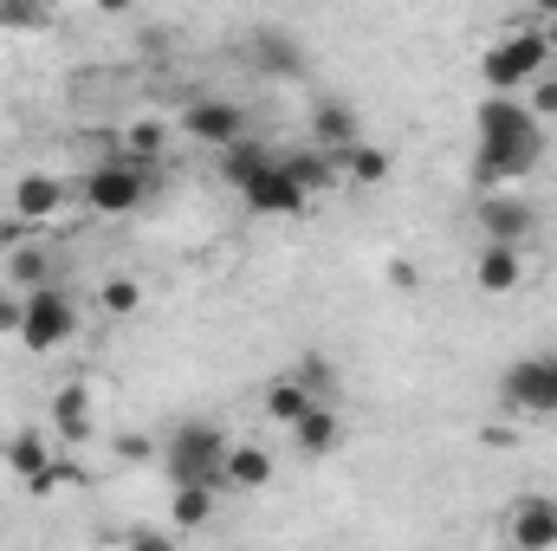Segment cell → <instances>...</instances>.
<instances>
[{"instance_id":"cell-1","label":"cell","mask_w":557,"mask_h":551,"mask_svg":"<svg viewBox=\"0 0 557 551\" xmlns=\"http://www.w3.org/2000/svg\"><path fill=\"white\" fill-rule=\"evenodd\" d=\"M473 131H480V182L486 188L512 182V175H532L545 162V131L519 98H486L473 111Z\"/></svg>"},{"instance_id":"cell-2","label":"cell","mask_w":557,"mask_h":551,"mask_svg":"<svg viewBox=\"0 0 557 551\" xmlns=\"http://www.w3.org/2000/svg\"><path fill=\"white\" fill-rule=\"evenodd\" d=\"M227 434L214 421H175L169 441H162V467H169V487H227Z\"/></svg>"},{"instance_id":"cell-3","label":"cell","mask_w":557,"mask_h":551,"mask_svg":"<svg viewBox=\"0 0 557 551\" xmlns=\"http://www.w3.org/2000/svg\"><path fill=\"white\" fill-rule=\"evenodd\" d=\"M545 65H552V46H545V33H539V20H532V26L506 33V39L480 59V78H486L493 98H512V91H532V85L545 78Z\"/></svg>"},{"instance_id":"cell-4","label":"cell","mask_w":557,"mask_h":551,"mask_svg":"<svg viewBox=\"0 0 557 551\" xmlns=\"http://www.w3.org/2000/svg\"><path fill=\"white\" fill-rule=\"evenodd\" d=\"M499 403L512 415L557 421V351H525V357H512L506 377H499Z\"/></svg>"},{"instance_id":"cell-5","label":"cell","mask_w":557,"mask_h":551,"mask_svg":"<svg viewBox=\"0 0 557 551\" xmlns=\"http://www.w3.org/2000/svg\"><path fill=\"white\" fill-rule=\"evenodd\" d=\"M78 338V305H72V292L65 285H46V292H33L26 298V318H20V344L26 351H65Z\"/></svg>"},{"instance_id":"cell-6","label":"cell","mask_w":557,"mask_h":551,"mask_svg":"<svg viewBox=\"0 0 557 551\" xmlns=\"http://www.w3.org/2000/svg\"><path fill=\"white\" fill-rule=\"evenodd\" d=\"M78 195H85L91 215H137L143 201H149V175L131 169V162H98V169L78 182Z\"/></svg>"},{"instance_id":"cell-7","label":"cell","mask_w":557,"mask_h":551,"mask_svg":"<svg viewBox=\"0 0 557 551\" xmlns=\"http://www.w3.org/2000/svg\"><path fill=\"white\" fill-rule=\"evenodd\" d=\"M473 221H480L486 247H519V254H525V241L539 234V208L519 201V195H480Z\"/></svg>"},{"instance_id":"cell-8","label":"cell","mask_w":557,"mask_h":551,"mask_svg":"<svg viewBox=\"0 0 557 551\" xmlns=\"http://www.w3.org/2000/svg\"><path fill=\"white\" fill-rule=\"evenodd\" d=\"M182 131L195 143H208V149H234V143L247 137V111L227 105V98H195V105L182 111Z\"/></svg>"},{"instance_id":"cell-9","label":"cell","mask_w":557,"mask_h":551,"mask_svg":"<svg viewBox=\"0 0 557 551\" xmlns=\"http://www.w3.org/2000/svg\"><path fill=\"white\" fill-rule=\"evenodd\" d=\"M506 532L519 551H557V500L552 493H525L506 506Z\"/></svg>"},{"instance_id":"cell-10","label":"cell","mask_w":557,"mask_h":551,"mask_svg":"<svg viewBox=\"0 0 557 551\" xmlns=\"http://www.w3.org/2000/svg\"><path fill=\"white\" fill-rule=\"evenodd\" d=\"M247 208H253V215H273V221H298V215L311 208V195H305V188H298V182L273 162V169L247 188Z\"/></svg>"},{"instance_id":"cell-11","label":"cell","mask_w":557,"mask_h":551,"mask_svg":"<svg viewBox=\"0 0 557 551\" xmlns=\"http://www.w3.org/2000/svg\"><path fill=\"white\" fill-rule=\"evenodd\" d=\"M7 201H13V215H20V221H52V215L72 201V188H65L59 175H20Z\"/></svg>"},{"instance_id":"cell-12","label":"cell","mask_w":557,"mask_h":551,"mask_svg":"<svg viewBox=\"0 0 557 551\" xmlns=\"http://www.w3.org/2000/svg\"><path fill=\"white\" fill-rule=\"evenodd\" d=\"M273 162H278V149H267L260 137H240L234 149H221V182H234V188L247 195V188H253Z\"/></svg>"},{"instance_id":"cell-13","label":"cell","mask_w":557,"mask_h":551,"mask_svg":"<svg viewBox=\"0 0 557 551\" xmlns=\"http://www.w3.org/2000/svg\"><path fill=\"white\" fill-rule=\"evenodd\" d=\"M292 441H298V454H305V461H324V454H337V441H344L337 403H318V409L292 428Z\"/></svg>"},{"instance_id":"cell-14","label":"cell","mask_w":557,"mask_h":551,"mask_svg":"<svg viewBox=\"0 0 557 551\" xmlns=\"http://www.w3.org/2000/svg\"><path fill=\"white\" fill-rule=\"evenodd\" d=\"M311 137H318L324 156L357 149V111H350V105H337V98H331V105H318V111H311Z\"/></svg>"},{"instance_id":"cell-15","label":"cell","mask_w":557,"mask_h":551,"mask_svg":"<svg viewBox=\"0 0 557 551\" xmlns=\"http://www.w3.org/2000/svg\"><path fill=\"white\" fill-rule=\"evenodd\" d=\"M273 474H278V461L267 454V448H253V441H234V448H227V487H240V493H260Z\"/></svg>"},{"instance_id":"cell-16","label":"cell","mask_w":557,"mask_h":551,"mask_svg":"<svg viewBox=\"0 0 557 551\" xmlns=\"http://www.w3.org/2000/svg\"><path fill=\"white\" fill-rule=\"evenodd\" d=\"M480 292H519V279H525V254L519 247H480Z\"/></svg>"},{"instance_id":"cell-17","label":"cell","mask_w":557,"mask_h":551,"mask_svg":"<svg viewBox=\"0 0 557 551\" xmlns=\"http://www.w3.org/2000/svg\"><path fill=\"white\" fill-rule=\"evenodd\" d=\"M278 169H285L305 195H318V188H331V182H337V156H324V149H285V156H278Z\"/></svg>"},{"instance_id":"cell-18","label":"cell","mask_w":557,"mask_h":551,"mask_svg":"<svg viewBox=\"0 0 557 551\" xmlns=\"http://www.w3.org/2000/svg\"><path fill=\"white\" fill-rule=\"evenodd\" d=\"M52 428H59L65 441H85V434H91V390H85V383H65V390L52 396Z\"/></svg>"},{"instance_id":"cell-19","label":"cell","mask_w":557,"mask_h":551,"mask_svg":"<svg viewBox=\"0 0 557 551\" xmlns=\"http://www.w3.org/2000/svg\"><path fill=\"white\" fill-rule=\"evenodd\" d=\"M311 409H318V403L305 396V383H298V377H273V383H267V415H273L278 428H298Z\"/></svg>"},{"instance_id":"cell-20","label":"cell","mask_w":557,"mask_h":551,"mask_svg":"<svg viewBox=\"0 0 557 551\" xmlns=\"http://www.w3.org/2000/svg\"><path fill=\"white\" fill-rule=\"evenodd\" d=\"M389 149H376V143H357V149H344L337 156V175H350V182H363V188H376V182H389Z\"/></svg>"},{"instance_id":"cell-21","label":"cell","mask_w":557,"mask_h":551,"mask_svg":"<svg viewBox=\"0 0 557 551\" xmlns=\"http://www.w3.org/2000/svg\"><path fill=\"white\" fill-rule=\"evenodd\" d=\"M7 467H13L20 480H39V474L52 467V448H46V434H39V428H20V434L7 441Z\"/></svg>"},{"instance_id":"cell-22","label":"cell","mask_w":557,"mask_h":551,"mask_svg":"<svg viewBox=\"0 0 557 551\" xmlns=\"http://www.w3.org/2000/svg\"><path fill=\"white\" fill-rule=\"evenodd\" d=\"M214 487H169V519L182 526V532H195V526H208L214 519Z\"/></svg>"},{"instance_id":"cell-23","label":"cell","mask_w":557,"mask_h":551,"mask_svg":"<svg viewBox=\"0 0 557 551\" xmlns=\"http://www.w3.org/2000/svg\"><path fill=\"white\" fill-rule=\"evenodd\" d=\"M253 59H260V72H278V78H298L305 72L292 33H253Z\"/></svg>"},{"instance_id":"cell-24","label":"cell","mask_w":557,"mask_h":551,"mask_svg":"<svg viewBox=\"0 0 557 551\" xmlns=\"http://www.w3.org/2000/svg\"><path fill=\"white\" fill-rule=\"evenodd\" d=\"M52 279H46V254L39 247H20V254H7V292H20V298H33V292H46Z\"/></svg>"},{"instance_id":"cell-25","label":"cell","mask_w":557,"mask_h":551,"mask_svg":"<svg viewBox=\"0 0 557 551\" xmlns=\"http://www.w3.org/2000/svg\"><path fill=\"white\" fill-rule=\"evenodd\" d=\"M292 377L305 383V396H311V403H337V370H331L318 351H311V357H298V370H292Z\"/></svg>"},{"instance_id":"cell-26","label":"cell","mask_w":557,"mask_h":551,"mask_svg":"<svg viewBox=\"0 0 557 551\" xmlns=\"http://www.w3.org/2000/svg\"><path fill=\"white\" fill-rule=\"evenodd\" d=\"M52 20V7H39V0H0V26L7 33H39Z\"/></svg>"},{"instance_id":"cell-27","label":"cell","mask_w":557,"mask_h":551,"mask_svg":"<svg viewBox=\"0 0 557 551\" xmlns=\"http://www.w3.org/2000/svg\"><path fill=\"white\" fill-rule=\"evenodd\" d=\"M137 305H143L137 279H111V285H104V311H117V318H131Z\"/></svg>"},{"instance_id":"cell-28","label":"cell","mask_w":557,"mask_h":551,"mask_svg":"<svg viewBox=\"0 0 557 551\" xmlns=\"http://www.w3.org/2000/svg\"><path fill=\"white\" fill-rule=\"evenodd\" d=\"M525 111H532L539 124H545V118H557V78H552V72H545V78L532 85V105H525Z\"/></svg>"},{"instance_id":"cell-29","label":"cell","mask_w":557,"mask_h":551,"mask_svg":"<svg viewBox=\"0 0 557 551\" xmlns=\"http://www.w3.org/2000/svg\"><path fill=\"white\" fill-rule=\"evenodd\" d=\"M20 318H26V298H20V292H0V331L20 338Z\"/></svg>"},{"instance_id":"cell-30","label":"cell","mask_w":557,"mask_h":551,"mask_svg":"<svg viewBox=\"0 0 557 551\" xmlns=\"http://www.w3.org/2000/svg\"><path fill=\"white\" fill-rule=\"evenodd\" d=\"M149 454H156L149 434H117V461H149Z\"/></svg>"},{"instance_id":"cell-31","label":"cell","mask_w":557,"mask_h":551,"mask_svg":"<svg viewBox=\"0 0 557 551\" xmlns=\"http://www.w3.org/2000/svg\"><path fill=\"white\" fill-rule=\"evenodd\" d=\"M124 551H182V546H175L169 532H131V539H124Z\"/></svg>"},{"instance_id":"cell-32","label":"cell","mask_w":557,"mask_h":551,"mask_svg":"<svg viewBox=\"0 0 557 551\" xmlns=\"http://www.w3.org/2000/svg\"><path fill=\"white\" fill-rule=\"evenodd\" d=\"M0 467H7V441H0Z\"/></svg>"}]
</instances>
